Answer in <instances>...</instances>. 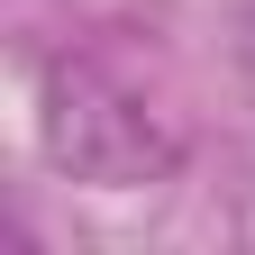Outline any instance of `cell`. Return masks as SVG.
Here are the masks:
<instances>
[{
  "instance_id": "6da1fadb",
  "label": "cell",
  "mask_w": 255,
  "mask_h": 255,
  "mask_svg": "<svg viewBox=\"0 0 255 255\" xmlns=\"http://www.w3.org/2000/svg\"><path fill=\"white\" fill-rule=\"evenodd\" d=\"M46 155L73 182H101V191H146V182H164L182 164V146H173V128L155 119L137 91H119L101 64H55L46 73Z\"/></svg>"
}]
</instances>
